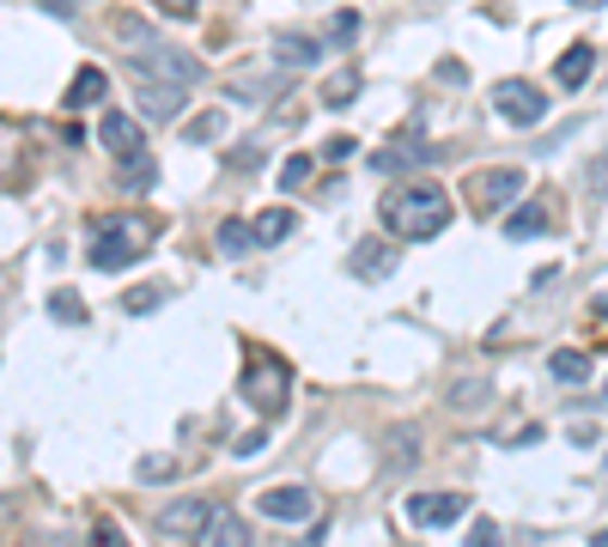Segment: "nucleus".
I'll list each match as a JSON object with an SVG mask.
<instances>
[{"instance_id":"20e7f679","label":"nucleus","mask_w":608,"mask_h":547,"mask_svg":"<svg viewBox=\"0 0 608 547\" xmlns=\"http://www.w3.org/2000/svg\"><path fill=\"white\" fill-rule=\"evenodd\" d=\"M523 182H530V170H517V165H486V170H474L469 201H474V207H511V201L523 195Z\"/></svg>"},{"instance_id":"4be33fe9","label":"nucleus","mask_w":608,"mask_h":547,"mask_svg":"<svg viewBox=\"0 0 608 547\" xmlns=\"http://www.w3.org/2000/svg\"><path fill=\"white\" fill-rule=\"evenodd\" d=\"M110 37H116V43L128 49V55H147V49L159 43V37H152V30H147V18H135V13H122L116 25H110Z\"/></svg>"},{"instance_id":"f8f14e48","label":"nucleus","mask_w":608,"mask_h":547,"mask_svg":"<svg viewBox=\"0 0 608 547\" xmlns=\"http://www.w3.org/2000/svg\"><path fill=\"white\" fill-rule=\"evenodd\" d=\"M189 542H195V547H250V523L231 517V511H207V523H201Z\"/></svg>"},{"instance_id":"58836bf2","label":"nucleus","mask_w":608,"mask_h":547,"mask_svg":"<svg viewBox=\"0 0 608 547\" xmlns=\"http://www.w3.org/2000/svg\"><path fill=\"white\" fill-rule=\"evenodd\" d=\"M572 7H603V0H572Z\"/></svg>"},{"instance_id":"ddd939ff","label":"nucleus","mask_w":608,"mask_h":547,"mask_svg":"<svg viewBox=\"0 0 608 547\" xmlns=\"http://www.w3.org/2000/svg\"><path fill=\"white\" fill-rule=\"evenodd\" d=\"M268 49H274L280 67H317V61H322V43L311 37V30H274Z\"/></svg>"},{"instance_id":"4468645a","label":"nucleus","mask_w":608,"mask_h":547,"mask_svg":"<svg viewBox=\"0 0 608 547\" xmlns=\"http://www.w3.org/2000/svg\"><path fill=\"white\" fill-rule=\"evenodd\" d=\"M135 98H140V110H147L152 122L182 116V86H159V79H140V86H135Z\"/></svg>"},{"instance_id":"9d476101","label":"nucleus","mask_w":608,"mask_h":547,"mask_svg":"<svg viewBox=\"0 0 608 547\" xmlns=\"http://www.w3.org/2000/svg\"><path fill=\"white\" fill-rule=\"evenodd\" d=\"M347 268H353V280H390V274H395V243L359 238V243H353V256H347Z\"/></svg>"},{"instance_id":"bb28decb","label":"nucleus","mask_w":608,"mask_h":547,"mask_svg":"<svg viewBox=\"0 0 608 547\" xmlns=\"http://www.w3.org/2000/svg\"><path fill=\"white\" fill-rule=\"evenodd\" d=\"M159 298H165V287H135V292H122V310H128V317H147Z\"/></svg>"},{"instance_id":"2eb2a0df","label":"nucleus","mask_w":608,"mask_h":547,"mask_svg":"<svg viewBox=\"0 0 608 547\" xmlns=\"http://www.w3.org/2000/svg\"><path fill=\"white\" fill-rule=\"evenodd\" d=\"M547 219H554V207H547V201H530V207H511V213H505V238H511V243L542 238V231H554Z\"/></svg>"},{"instance_id":"aec40b11","label":"nucleus","mask_w":608,"mask_h":547,"mask_svg":"<svg viewBox=\"0 0 608 547\" xmlns=\"http://www.w3.org/2000/svg\"><path fill=\"white\" fill-rule=\"evenodd\" d=\"M292 226H299V219H292V207H268V213H256V219H250V238H256V243H287Z\"/></svg>"},{"instance_id":"72a5a7b5","label":"nucleus","mask_w":608,"mask_h":547,"mask_svg":"<svg viewBox=\"0 0 608 547\" xmlns=\"http://www.w3.org/2000/svg\"><path fill=\"white\" fill-rule=\"evenodd\" d=\"M165 474H177V462H165V456H147V462H140V481H165Z\"/></svg>"},{"instance_id":"2f4dec72","label":"nucleus","mask_w":608,"mask_h":547,"mask_svg":"<svg viewBox=\"0 0 608 547\" xmlns=\"http://www.w3.org/2000/svg\"><path fill=\"white\" fill-rule=\"evenodd\" d=\"M91 547H128V535H122L116 523H110V517H104V523L91 530Z\"/></svg>"},{"instance_id":"6e6552de","label":"nucleus","mask_w":608,"mask_h":547,"mask_svg":"<svg viewBox=\"0 0 608 547\" xmlns=\"http://www.w3.org/2000/svg\"><path fill=\"white\" fill-rule=\"evenodd\" d=\"M98 140H104L110 147V158H140V152H147V135H140V122L135 116H122V110H110L104 122H98Z\"/></svg>"},{"instance_id":"7ed1b4c3","label":"nucleus","mask_w":608,"mask_h":547,"mask_svg":"<svg viewBox=\"0 0 608 547\" xmlns=\"http://www.w3.org/2000/svg\"><path fill=\"white\" fill-rule=\"evenodd\" d=\"M243 402L262 414V420H274V414L287 408V395H292V371L280 353H250V365H243V378H238Z\"/></svg>"},{"instance_id":"1a4fd4ad","label":"nucleus","mask_w":608,"mask_h":547,"mask_svg":"<svg viewBox=\"0 0 608 547\" xmlns=\"http://www.w3.org/2000/svg\"><path fill=\"white\" fill-rule=\"evenodd\" d=\"M256 511L274 517V523H304V517H311V493H304V486H262Z\"/></svg>"},{"instance_id":"dca6fc26","label":"nucleus","mask_w":608,"mask_h":547,"mask_svg":"<svg viewBox=\"0 0 608 547\" xmlns=\"http://www.w3.org/2000/svg\"><path fill=\"white\" fill-rule=\"evenodd\" d=\"M414 462H420V432H408V425H390V438H383V469H390V474H408Z\"/></svg>"},{"instance_id":"423d86ee","label":"nucleus","mask_w":608,"mask_h":547,"mask_svg":"<svg viewBox=\"0 0 608 547\" xmlns=\"http://www.w3.org/2000/svg\"><path fill=\"white\" fill-rule=\"evenodd\" d=\"M463 511H469L463 493H414V499L402 505V517H408L414 530H444V523H456Z\"/></svg>"},{"instance_id":"a878e982","label":"nucleus","mask_w":608,"mask_h":547,"mask_svg":"<svg viewBox=\"0 0 608 547\" xmlns=\"http://www.w3.org/2000/svg\"><path fill=\"white\" fill-rule=\"evenodd\" d=\"M353 98H359V74H334L329 86H322V104H334V110H347Z\"/></svg>"},{"instance_id":"5701e85b","label":"nucleus","mask_w":608,"mask_h":547,"mask_svg":"<svg viewBox=\"0 0 608 547\" xmlns=\"http://www.w3.org/2000/svg\"><path fill=\"white\" fill-rule=\"evenodd\" d=\"M444 402H451V408H481V402H486V378H481V371L456 378L451 390H444Z\"/></svg>"},{"instance_id":"473e14b6","label":"nucleus","mask_w":608,"mask_h":547,"mask_svg":"<svg viewBox=\"0 0 608 547\" xmlns=\"http://www.w3.org/2000/svg\"><path fill=\"white\" fill-rule=\"evenodd\" d=\"M159 13H170V18H195L201 13V0H152Z\"/></svg>"},{"instance_id":"f03ea898","label":"nucleus","mask_w":608,"mask_h":547,"mask_svg":"<svg viewBox=\"0 0 608 547\" xmlns=\"http://www.w3.org/2000/svg\"><path fill=\"white\" fill-rule=\"evenodd\" d=\"M152 243H159V226L140 219V213H128V219H91V268H104V274L135 268Z\"/></svg>"},{"instance_id":"412c9836","label":"nucleus","mask_w":608,"mask_h":547,"mask_svg":"<svg viewBox=\"0 0 608 547\" xmlns=\"http://www.w3.org/2000/svg\"><path fill=\"white\" fill-rule=\"evenodd\" d=\"M152 182H159V165H152L147 152H140V158H122V165H116V189H128V195H147Z\"/></svg>"},{"instance_id":"6ab92c4d","label":"nucleus","mask_w":608,"mask_h":547,"mask_svg":"<svg viewBox=\"0 0 608 547\" xmlns=\"http://www.w3.org/2000/svg\"><path fill=\"white\" fill-rule=\"evenodd\" d=\"M104 98H110V79H104V67H79V74H74V86H67V110L104 104Z\"/></svg>"},{"instance_id":"393cba45","label":"nucleus","mask_w":608,"mask_h":547,"mask_svg":"<svg viewBox=\"0 0 608 547\" xmlns=\"http://www.w3.org/2000/svg\"><path fill=\"white\" fill-rule=\"evenodd\" d=\"M250 219H219V250H226V256H243V250H250Z\"/></svg>"},{"instance_id":"4c0bfd02","label":"nucleus","mask_w":608,"mask_h":547,"mask_svg":"<svg viewBox=\"0 0 608 547\" xmlns=\"http://www.w3.org/2000/svg\"><path fill=\"white\" fill-rule=\"evenodd\" d=\"M591 547H608V530H596V542Z\"/></svg>"},{"instance_id":"c9c22d12","label":"nucleus","mask_w":608,"mask_h":547,"mask_svg":"<svg viewBox=\"0 0 608 547\" xmlns=\"http://www.w3.org/2000/svg\"><path fill=\"white\" fill-rule=\"evenodd\" d=\"M542 438V425H523V432H499V444H535Z\"/></svg>"},{"instance_id":"f257e3e1","label":"nucleus","mask_w":608,"mask_h":547,"mask_svg":"<svg viewBox=\"0 0 608 547\" xmlns=\"http://www.w3.org/2000/svg\"><path fill=\"white\" fill-rule=\"evenodd\" d=\"M378 219L395 231V238H439L444 226H451V195H444L439 182H390L378 201Z\"/></svg>"},{"instance_id":"c85d7f7f","label":"nucleus","mask_w":608,"mask_h":547,"mask_svg":"<svg viewBox=\"0 0 608 547\" xmlns=\"http://www.w3.org/2000/svg\"><path fill=\"white\" fill-rule=\"evenodd\" d=\"M304 182H311V158H304V152H292L287 165H280V189H304Z\"/></svg>"},{"instance_id":"f704fd0d","label":"nucleus","mask_w":608,"mask_h":547,"mask_svg":"<svg viewBox=\"0 0 608 547\" xmlns=\"http://www.w3.org/2000/svg\"><path fill=\"white\" fill-rule=\"evenodd\" d=\"M37 7H49V13H61V18H74L79 7H91V0H37Z\"/></svg>"},{"instance_id":"7c9ffc66","label":"nucleus","mask_w":608,"mask_h":547,"mask_svg":"<svg viewBox=\"0 0 608 547\" xmlns=\"http://www.w3.org/2000/svg\"><path fill=\"white\" fill-rule=\"evenodd\" d=\"M219 128H226V116H219V110H207V116H195V122H189V140H213Z\"/></svg>"},{"instance_id":"f3484780","label":"nucleus","mask_w":608,"mask_h":547,"mask_svg":"<svg viewBox=\"0 0 608 547\" xmlns=\"http://www.w3.org/2000/svg\"><path fill=\"white\" fill-rule=\"evenodd\" d=\"M591 67H596V49L591 43H572L560 61H554V79H560V91H578L584 79H591Z\"/></svg>"},{"instance_id":"b1692460","label":"nucleus","mask_w":608,"mask_h":547,"mask_svg":"<svg viewBox=\"0 0 608 547\" xmlns=\"http://www.w3.org/2000/svg\"><path fill=\"white\" fill-rule=\"evenodd\" d=\"M49 317H55V322H86V298L67 292V287H55V292H49Z\"/></svg>"},{"instance_id":"a211bd4d","label":"nucleus","mask_w":608,"mask_h":547,"mask_svg":"<svg viewBox=\"0 0 608 547\" xmlns=\"http://www.w3.org/2000/svg\"><path fill=\"white\" fill-rule=\"evenodd\" d=\"M547 371H554V383H560V390H584V383H591V353L560 347L554 359H547Z\"/></svg>"},{"instance_id":"cd10ccee","label":"nucleus","mask_w":608,"mask_h":547,"mask_svg":"<svg viewBox=\"0 0 608 547\" xmlns=\"http://www.w3.org/2000/svg\"><path fill=\"white\" fill-rule=\"evenodd\" d=\"M353 37H359V13H353V7H341V13L329 18V43H341V49H347Z\"/></svg>"},{"instance_id":"c756f323","label":"nucleus","mask_w":608,"mask_h":547,"mask_svg":"<svg viewBox=\"0 0 608 547\" xmlns=\"http://www.w3.org/2000/svg\"><path fill=\"white\" fill-rule=\"evenodd\" d=\"M469 547H505L499 523H493V517H474V523H469Z\"/></svg>"},{"instance_id":"9b49d317","label":"nucleus","mask_w":608,"mask_h":547,"mask_svg":"<svg viewBox=\"0 0 608 547\" xmlns=\"http://www.w3.org/2000/svg\"><path fill=\"white\" fill-rule=\"evenodd\" d=\"M207 511H213L207 499H177V505H165V511L152 517V523H159L165 542H182V535H195L201 523H207Z\"/></svg>"},{"instance_id":"0eeeda50","label":"nucleus","mask_w":608,"mask_h":547,"mask_svg":"<svg viewBox=\"0 0 608 547\" xmlns=\"http://www.w3.org/2000/svg\"><path fill=\"white\" fill-rule=\"evenodd\" d=\"M140 61H147V74L170 79V86H182V91H189V86L201 79V61L189 55V49H177V43H152Z\"/></svg>"},{"instance_id":"e433bc0d","label":"nucleus","mask_w":608,"mask_h":547,"mask_svg":"<svg viewBox=\"0 0 608 547\" xmlns=\"http://www.w3.org/2000/svg\"><path fill=\"white\" fill-rule=\"evenodd\" d=\"M591 317L603 322V334H608V298H591Z\"/></svg>"},{"instance_id":"39448f33","label":"nucleus","mask_w":608,"mask_h":547,"mask_svg":"<svg viewBox=\"0 0 608 547\" xmlns=\"http://www.w3.org/2000/svg\"><path fill=\"white\" fill-rule=\"evenodd\" d=\"M493 110H499L511 128H535V122L547 116V98L530 86V79H505V86L493 91Z\"/></svg>"}]
</instances>
